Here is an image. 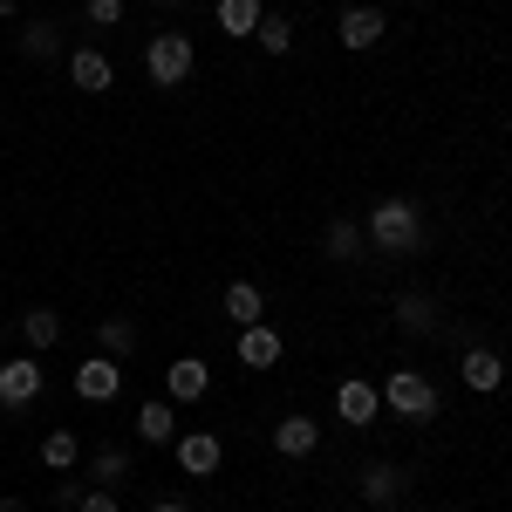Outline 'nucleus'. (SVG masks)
I'll return each instance as SVG.
<instances>
[{
	"mask_svg": "<svg viewBox=\"0 0 512 512\" xmlns=\"http://www.w3.org/2000/svg\"><path fill=\"white\" fill-rule=\"evenodd\" d=\"M335 41H342V48H355V55H362V48H376V41H390L383 7H376V0H369V7H349V14L335 21Z\"/></svg>",
	"mask_w": 512,
	"mask_h": 512,
	"instance_id": "nucleus-5",
	"label": "nucleus"
},
{
	"mask_svg": "<svg viewBox=\"0 0 512 512\" xmlns=\"http://www.w3.org/2000/svg\"><path fill=\"white\" fill-rule=\"evenodd\" d=\"M137 444H178V403L171 396H151L137 410Z\"/></svg>",
	"mask_w": 512,
	"mask_h": 512,
	"instance_id": "nucleus-13",
	"label": "nucleus"
},
{
	"mask_svg": "<svg viewBox=\"0 0 512 512\" xmlns=\"http://www.w3.org/2000/svg\"><path fill=\"white\" fill-rule=\"evenodd\" d=\"M253 41H260L267 55H287V48H294V21H287V14H260V28H253Z\"/></svg>",
	"mask_w": 512,
	"mask_h": 512,
	"instance_id": "nucleus-25",
	"label": "nucleus"
},
{
	"mask_svg": "<svg viewBox=\"0 0 512 512\" xmlns=\"http://www.w3.org/2000/svg\"><path fill=\"white\" fill-rule=\"evenodd\" d=\"M82 14H89V28H117V21H123V0H89Z\"/></svg>",
	"mask_w": 512,
	"mask_h": 512,
	"instance_id": "nucleus-26",
	"label": "nucleus"
},
{
	"mask_svg": "<svg viewBox=\"0 0 512 512\" xmlns=\"http://www.w3.org/2000/svg\"><path fill=\"white\" fill-rule=\"evenodd\" d=\"M369 239H376L383 253H396V260L424 253V246H431L424 205H417V198H376V205H369Z\"/></svg>",
	"mask_w": 512,
	"mask_h": 512,
	"instance_id": "nucleus-1",
	"label": "nucleus"
},
{
	"mask_svg": "<svg viewBox=\"0 0 512 512\" xmlns=\"http://www.w3.org/2000/svg\"><path fill=\"white\" fill-rule=\"evenodd\" d=\"M171 451H178V472L185 478H212L219 472V431H185Z\"/></svg>",
	"mask_w": 512,
	"mask_h": 512,
	"instance_id": "nucleus-8",
	"label": "nucleus"
},
{
	"mask_svg": "<svg viewBox=\"0 0 512 512\" xmlns=\"http://www.w3.org/2000/svg\"><path fill=\"white\" fill-rule=\"evenodd\" d=\"M82 512H123V506H117L110 485H96V492H82Z\"/></svg>",
	"mask_w": 512,
	"mask_h": 512,
	"instance_id": "nucleus-27",
	"label": "nucleus"
},
{
	"mask_svg": "<svg viewBox=\"0 0 512 512\" xmlns=\"http://www.w3.org/2000/svg\"><path fill=\"white\" fill-rule=\"evenodd\" d=\"M117 390H123V362L117 355H89V362L76 369V396L82 403H110Z\"/></svg>",
	"mask_w": 512,
	"mask_h": 512,
	"instance_id": "nucleus-7",
	"label": "nucleus"
},
{
	"mask_svg": "<svg viewBox=\"0 0 512 512\" xmlns=\"http://www.w3.org/2000/svg\"><path fill=\"white\" fill-rule=\"evenodd\" d=\"M315 444H321V424H315V417H301V410L274 424V451H280V458H308Z\"/></svg>",
	"mask_w": 512,
	"mask_h": 512,
	"instance_id": "nucleus-14",
	"label": "nucleus"
},
{
	"mask_svg": "<svg viewBox=\"0 0 512 512\" xmlns=\"http://www.w3.org/2000/svg\"><path fill=\"white\" fill-rule=\"evenodd\" d=\"M82 465H89V478H96V485H117V478H130V451H123V444H110V451H96V458H82Z\"/></svg>",
	"mask_w": 512,
	"mask_h": 512,
	"instance_id": "nucleus-24",
	"label": "nucleus"
},
{
	"mask_svg": "<svg viewBox=\"0 0 512 512\" xmlns=\"http://www.w3.org/2000/svg\"><path fill=\"white\" fill-rule=\"evenodd\" d=\"M55 506H62V512H82V485L69 472H62V485H55Z\"/></svg>",
	"mask_w": 512,
	"mask_h": 512,
	"instance_id": "nucleus-28",
	"label": "nucleus"
},
{
	"mask_svg": "<svg viewBox=\"0 0 512 512\" xmlns=\"http://www.w3.org/2000/svg\"><path fill=\"white\" fill-rule=\"evenodd\" d=\"M403 485H410L403 465H369V472H362V499H369V506H390Z\"/></svg>",
	"mask_w": 512,
	"mask_h": 512,
	"instance_id": "nucleus-21",
	"label": "nucleus"
},
{
	"mask_svg": "<svg viewBox=\"0 0 512 512\" xmlns=\"http://www.w3.org/2000/svg\"><path fill=\"white\" fill-rule=\"evenodd\" d=\"M7 14H14V0H0V21H7Z\"/></svg>",
	"mask_w": 512,
	"mask_h": 512,
	"instance_id": "nucleus-31",
	"label": "nucleus"
},
{
	"mask_svg": "<svg viewBox=\"0 0 512 512\" xmlns=\"http://www.w3.org/2000/svg\"><path fill=\"white\" fill-rule=\"evenodd\" d=\"M260 14H267V0H219V28H226V35H239V41H253Z\"/></svg>",
	"mask_w": 512,
	"mask_h": 512,
	"instance_id": "nucleus-19",
	"label": "nucleus"
},
{
	"mask_svg": "<svg viewBox=\"0 0 512 512\" xmlns=\"http://www.w3.org/2000/svg\"><path fill=\"white\" fill-rule=\"evenodd\" d=\"M376 410H383V390L362 383V376H349V383L335 390V417H342V424H376Z\"/></svg>",
	"mask_w": 512,
	"mask_h": 512,
	"instance_id": "nucleus-10",
	"label": "nucleus"
},
{
	"mask_svg": "<svg viewBox=\"0 0 512 512\" xmlns=\"http://www.w3.org/2000/svg\"><path fill=\"white\" fill-rule=\"evenodd\" d=\"M219 308H226V321H233V328H253V321H267V294H260L253 280H233Z\"/></svg>",
	"mask_w": 512,
	"mask_h": 512,
	"instance_id": "nucleus-16",
	"label": "nucleus"
},
{
	"mask_svg": "<svg viewBox=\"0 0 512 512\" xmlns=\"http://www.w3.org/2000/svg\"><path fill=\"white\" fill-rule=\"evenodd\" d=\"M69 82H76L82 96H103V89L117 82V62H110L103 48H76V55H69Z\"/></svg>",
	"mask_w": 512,
	"mask_h": 512,
	"instance_id": "nucleus-9",
	"label": "nucleus"
},
{
	"mask_svg": "<svg viewBox=\"0 0 512 512\" xmlns=\"http://www.w3.org/2000/svg\"><path fill=\"white\" fill-rule=\"evenodd\" d=\"M96 342H103V355H117V362H123V355H137V321H130V315H103V321H96Z\"/></svg>",
	"mask_w": 512,
	"mask_h": 512,
	"instance_id": "nucleus-20",
	"label": "nucleus"
},
{
	"mask_svg": "<svg viewBox=\"0 0 512 512\" xmlns=\"http://www.w3.org/2000/svg\"><path fill=\"white\" fill-rule=\"evenodd\" d=\"M144 76L158 82V89H178V82L192 76V35H178V28L151 35L144 41Z\"/></svg>",
	"mask_w": 512,
	"mask_h": 512,
	"instance_id": "nucleus-3",
	"label": "nucleus"
},
{
	"mask_svg": "<svg viewBox=\"0 0 512 512\" xmlns=\"http://www.w3.org/2000/svg\"><path fill=\"white\" fill-rule=\"evenodd\" d=\"M239 362H246V369H274L280 362V328H267V321L239 328Z\"/></svg>",
	"mask_w": 512,
	"mask_h": 512,
	"instance_id": "nucleus-15",
	"label": "nucleus"
},
{
	"mask_svg": "<svg viewBox=\"0 0 512 512\" xmlns=\"http://www.w3.org/2000/svg\"><path fill=\"white\" fill-rule=\"evenodd\" d=\"M158 7H178V0H158Z\"/></svg>",
	"mask_w": 512,
	"mask_h": 512,
	"instance_id": "nucleus-33",
	"label": "nucleus"
},
{
	"mask_svg": "<svg viewBox=\"0 0 512 512\" xmlns=\"http://www.w3.org/2000/svg\"><path fill=\"white\" fill-rule=\"evenodd\" d=\"M0 342H7V321H0Z\"/></svg>",
	"mask_w": 512,
	"mask_h": 512,
	"instance_id": "nucleus-32",
	"label": "nucleus"
},
{
	"mask_svg": "<svg viewBox=\"0 0 512 512\" xmlns=\"http://www.w3.org/2000/svg\"><path fill=\"white\" fill-rule=\"evenodd\" d=\"M21 335H28V349H55V342H62V315H55V308H28V315H21Z\"/></svg>",
	"mask_w": 512,
	"mask_h": 512,
	"instance_id": "nucleus-22",
	"label": "nucleus"
},
{
	"mask_svg": "<svg viewBox=\"0 0 512 512\" xmlns=\"http://www.w3.org/2000/svg\"><path fill=\"white\" fill-rule=\"evenodd\" d=\"M0 512H28V506H21V499H0Z\"/></svg>",
	"mask_w": 512,
	"mask_h": 512,
	"instance_id": "nucleus-30",
	"label": "nucleus"
},
{
	"mask_svg": "<svg viewBox=\"0 0 512 512\" xmlns=\"http://www.w3.org/2000/svg\"><path fill=\"white\" fill-rule=\"evenodd\" d=\"M506 396H512V383H506Z\"/></svg>",
	"mask_w": 512,
	"mask_h": 512,
	"instance_id": "nucleus-34",
	"label": "nucleus"
},
{
	"mask_svg": "<svg viewBox=\"0 0 512 512\" xmlns=\"http://www.w3.org/2000/svg\"><path fill=\"white\" fill-rule=\"evenodd\" d=\"M55 48H62L55 21H21V55L28 62H55Z\"/></svg>",
	"mask_w": 512,
	"mask_h": 512,
	"instance_id": "nucleus-23",
	"label": "nucleus"
},
{
	"mask_svg": "<svg viewBox=\"0 0 512 512\" xmlns=\"http://www.w3.org/2000/svg\"><path fill=\"white\" fill-rule=\"evenodd\" d=\"M376 7H383V0H376Z\"/></svg>",
	"mask_w": 512,
	"mask_h": 512,
	"instance_id": "nucleus-35",
	"label": "nucleus"
},
{
	"mask_svg": "<svg viewBox=\"0 0 512 512\" xmlns=\"http://www.w3.org/2000/svg\"><path fill=\"white\" fill-rule=\"evenodd\" d=\"M321 246H328V260H342V267H355V260H362V226H355V219H328V233H321Z\"/></svg>",
	"mask_w": 512,
	"mask_h": 512,
	"instance_id": "nucleus-18",
	"label": "nucleus"
},
{
	"mask_svg": "<svg viewBox=\"0 0 512 512\" xmlns=\"http://www.w3.org/2000/svg\"><path fill=\"white\" fill-rule=\"evenodd\" d=\"M458 383L478 396H492V390H506V362L492 349H465V362H458Z\"/></svg>",
	"mask_w": 512,
	"mask_h": 512,
	"instance_id": "nucleus-11",
	"label": "nucleus"
},
{
	"mask_svg": "<svg viewBox=\"0 0 512 512\" xmlns=\"http://www.w3.org/2000/svg\"><path fill=\"white\" fill-rule=\"evenodd\" d=\"M151 512H192V506H178V499H164V506H151Z\"/></svg>",
	"mask_w": 512,
	"mask_h": 512,
	"instance_id": "nucleus-29",
	"label": "nucleus"
},
{
	"mask_svg": "<svg viewBox=\"0 0 512 512\" xmlns=\"http://www.w3.org/2000/svg\"><path fill=\"white\" fill-rule=\"evenodd\" d=\"M35 396H41V362H35V355L0 362V410H28Z\"/></svg>",
	"mask_w": 512,
	"mask_h": 512,
	"instance_id": "nucleus-4",
	"label": "nucleus"
},
{
	"mask_svg": "<svg viewBox=\"0 0 512 512\" xmlns=\"http://www.w3.org/2000/svg\"><path fill=\"white\" fill-rule=\"evenodd\" d=\"M41 465H48L55 478H62V472H76V465H82V437L69 431V424H55V431L41 437Z\"/></svg>",
	"mask_w": 512,
	"mask_h": 512,
	"instance_id": "nucleus-17",
	"label": "nucleus"
},
{
	"mask_svg": "<svg viewBox=\"0 0 512 512\" xmlns=\"http://www.w3.org/2000/svg\"><path fill=\"white\" fill-rule=\"evenodd\" d=\"M390 315H396L403 335H437V301H431V294H417V287H403V294H396Z\"/></svg>",
	"mask_w": 512,
	"mask_h": 512,
	"instance_id": "nucleus-12",
	"label": "nucleus"
},
{
	"mask_svg": "<svg viewBox=\"0 0 512 512\" xmlns=\"http://www.w3.org/2000/svg\"><path fill=\"white\" fill-rule=\"evenodd\" d=\"M205 390H212V362H205V355H178V362L164 369V396H171V403H198Z\"/></svg>",
	"mask_w": 512,
	"mask_h": 512,
	"instance_id": "nucleus-6",
	"label": "nucleus"
},
{
	"mask_svg": "<svg viewBox=\"0 0 512 512\" xmlns=\"http://www.w3.org/2000/svg\"><path fill=\"white\" fill-rule=\"evenodd\" d=\"M383 403H390L396 417H410V424H431L437 417V383L424 369H390V376H383Z\"/></svg>",
	"mask_w": 512,
	"mask_h": 512,
	"instance_id": "nucleus-2",
	"label": "nucleus"
}]
</instances>
